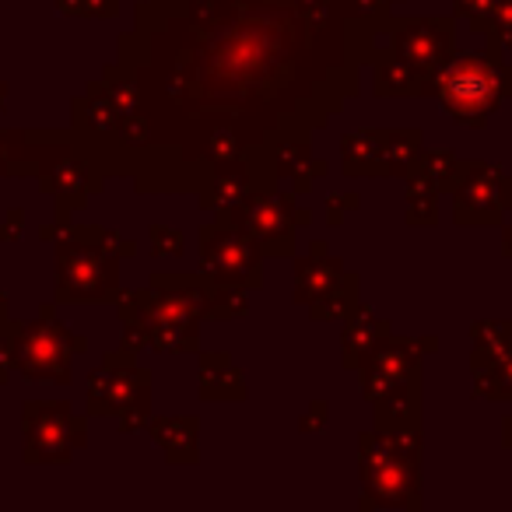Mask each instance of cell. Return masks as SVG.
Segmentation results:
<instances>
[{"mask_svg": "<svg viewBox=\"0 0 512 512\" xmlns=\"http://www.w3.org/2000/svg\"><path fill=\"white\" fill-rule=\"evenodd\" d=\"M442 99H446V106L453 109L456 116H477L484 113V109L495 106L498 99V88H495V78L484 71H477V67H456L453 78L446 81V88H442Z\"/></svg>", "mask_w": 512, "mask_h": 512, "instance_id": "obj_1", "label": "cell"}]
</instances>
